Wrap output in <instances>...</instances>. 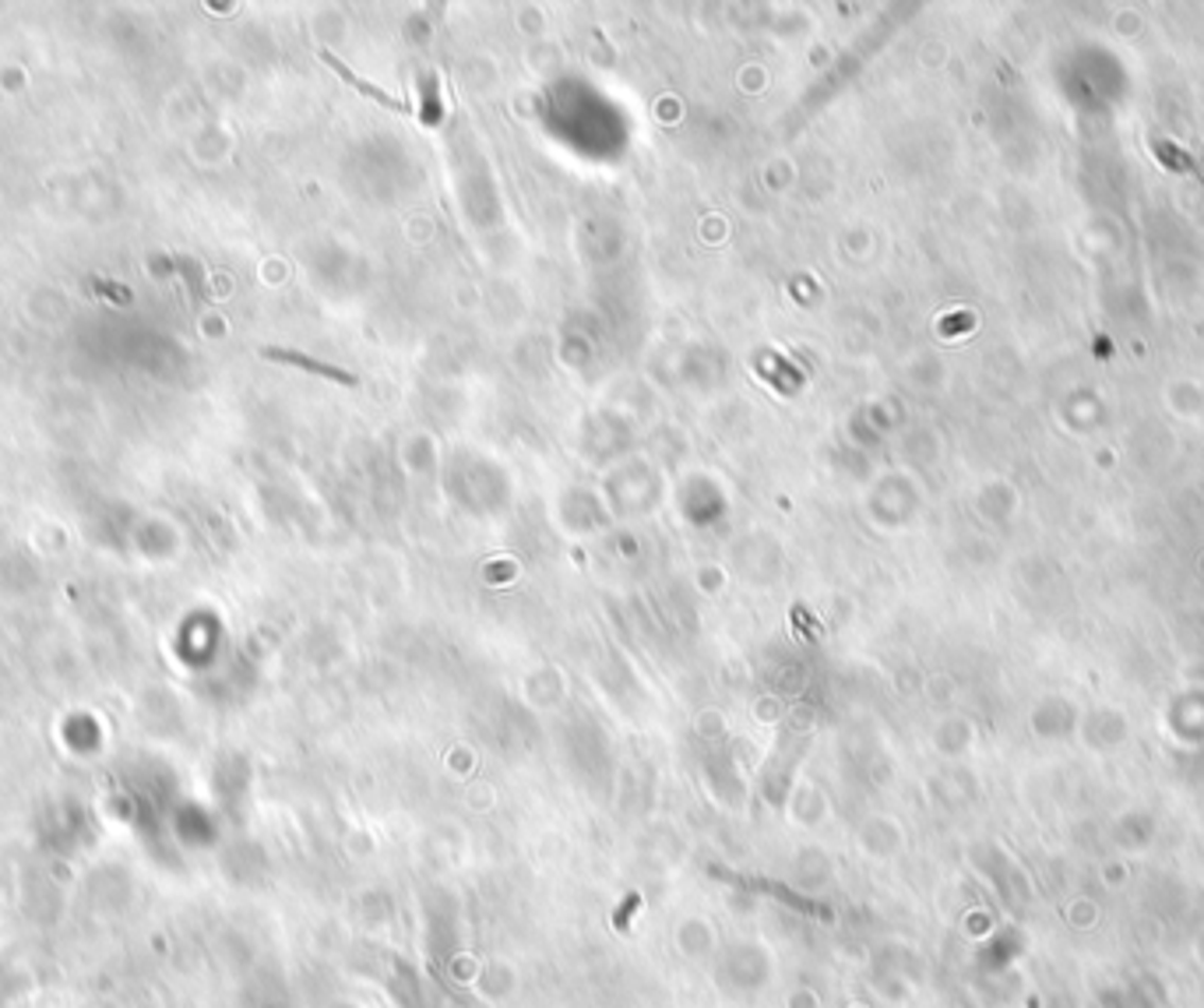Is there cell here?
I'll return each instance as SVG.
<instances>
[{
    "label": "cell",
    "instance_id": "obj_1",
    "mask_svg": "<svg viewBox=\"0 0 1204 1008\" xmlns=\"http://www.w3.org/2000/svg\"><path fill=\"white\" fill-rule=\"evenodd\" d=\"M321 60L331 64V68L338 71V79L346 82V85H352V89H356V92H363V95H367V100H373V103L384 106V109H395V114H402V117H413V106L402 103V100H395V95H391V92H384L381 85H370L367 79H360V74H356V71H349L346 64H342V60L335 57V53L321 50Z\"/></svg>",
    "mask_w": 1204,
    "mask_h": 1008
},
{
    "label": "cell",
    "instance_id": "obj_2",
    "mask_svg": "<svg viewBox=\"0 0 1204 1008\" xmlns=\"http://www.w3.org/2000/svg\"><path fill=\"white\" fill-rule=\"evenodd\" d=\"M261 357L279 360V364L303 367V370H311V375H321V378H328V381H338V385H346V388L356 385V375H349V370H342V367H331V364H325V360H314V357H307V353H296V349L268 346V349H261Z\"/></svg>",
    "mask_w": 1204,
    "mask_h": 1008
},
{
    "label": "cell",
    "instance_id": "obj_3",
    "mask_svg": "<svg viewBox=\"0 0 1204 1008\" xmlns=\"http://www.w3.org/2000/svg\"><path fill=\"white\" fill-rule=\"evenodd\" d=\"M1155 145V156H1158V162H1163L1166 170H1176V173H1190V177H1194L1201 188H1204V170H1201V162L1190 156L1187 149H1180L1176 141H1166V138H1155L1152 141Z\"/></svg>",
    "mask_w": 1204,
    "mask_h": 1008
}]
</instances>
